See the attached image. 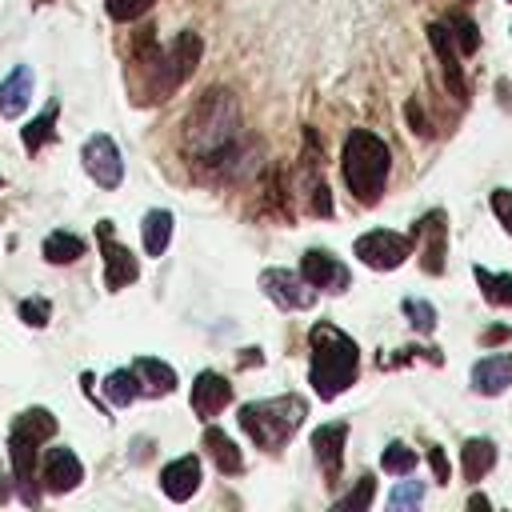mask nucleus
<instances>
[{"label": "nucleus", "mask_w": 512, "mask_h": 512, "mask_svg": "<svg viewBox=\"0 0 512 512\" xmlns=\"http://www.w3.org/2000/svg\"><path fill=\"white\" fill-rule=\"evenodd\" d=\"M200 52H204V40L196 32H176L172 44H156L152 40V28H140L136 32V44H132V72H136V104H152V100H168L200 64Z\"/></svg>", "instance_id": "1"}, {"label": "nucleus", "mask_w": 512, "mask_h": 512, "mask_svg": "<svg viewBox=\"0 0 512 512\" xmlns=\"http://www.w3.org/2000/svg\"><path fill=\"white\" fill-rule=\"evenodd\" d=\"M240 140V104L228 88H208L184 116V148L200 164H228Z\"/></svg>", "instance_id": "2"}, {"label": "nucleus", "mask_w": 512, "mask_h": 512, "mask_svg": "<svg viewBox=\"0 0 512 512\" xmlns=\"http://www.w3.org/2000/svg\"><path fill=\"white\" fill-rule=\"evenodd\" d=\"M308 348H312V364H308V384L320 400H336L344 388L356 384L360 372V348L348 332H340L336 324L320 320L308 332Z\"/></svg>", "instance_id": "3"}, {"label": "nucleus", "mask_w": 512, "mask_h": 512, "mask_svg": "<svg viewBox=\"0 0 512 512\" xmlns=\"http://www.w3.org/2000/svg\"><path fill=\"white\" fill-rule=\"evenodd\" d=\"M340 172L360 204H376L388 184V172H392V152L376 132L352 128L344 140V152H340Z\"/></svg>", "instance_id": "4"}, {"label": "nucleus", "mask_w": 512, "mask_h": 512, "mask_svg": "<svg viewBox=\"0 0 512 512\" xmlns=\"http://www.w3.org/2000/svg\"><path fill=\"white\" fill-rule=\"evenodd\" d=\"M304 416H308V404H304L300 396H292V392H288V396H268V400L240 404V412H236V420H240V428L248 432V440H252L256 448H264V452L284 448V444L300 432Z\"/></svg>", "instance_id": "5"}, {"label": "nucleus", "mask_w": 512, "mask_h": 512, "mask_svg": "<svg viewBox=\"0 0 512 512\" xmlns=\"http://www.w3.org/2000/svg\"><path fill=\"white\" fill-rule=\"evenodd\" d=\"M412 244H416V236H400L392 228H372L356 240V256L376 272H392L412 256Z\"/></svg>", "instance_id": "6"}, {"label": "nucleus", "mask_w": 512, "mask_h": 512, "mask_svg": "<svg viewBox=\"0 0 512 512\" xmlns=\"http://www.w3.org/2000/svg\"><path fill=\"white\" fill-rule=\"evenodd\" d=\"M80 160H84V172L96 180V188H120V180H124V160H120V148H116V140L108 136V132H96V136H88L84 140V148H80Z\"/></svg>", "instance_id": "7"}, {"label": "nucleus", "mask_w": 512, "mask_h": 512, "mask_svg": "<svg viewBox=\"0 0 512 512\" xmlns=\"http://www.w3.org/2000/svg\"><path fill=\"white\" fill-rule=\"evenodd\" d=\"M96 240H100V252H104V288H108V292H120V288L136 284V280H140V264H136V256L116 240L112 220H100V224H96Z\"/></svg>", "instance_id": "8"}, {"label": "nucleus", "mask_w": 512, "mask_h": 512, "mask_svg": "<svg viewBox=\"0 0 512 512\" xmlns=\"http://www.w3.org/2000/svg\"><path fill=\"white\" fill-rule=\"evenodd\" d=\"M260 288H264V296H268L272 304H280V308H288V312L312 308V304H316V292H320V288H312V284L304 280V272H288V268H264V272H260Z\"/></svg>", "instance_id": "9"}, {"label": "nucleus", "mask_w": 512, "mask_h": 512, "mask_svg": "<svg viewBox=\"0 0 512 512\" xmlns=\"http://www.w3.org/2000/svg\"><path fill=\"white\" fill-rule=\"evenodd\" d=\"M40 480H44V492H52V496H64V492H72V488H80V480H84V464H80V456L72 452V448H48L44 452V464H40Z\"/></svg>", "instance_id": "10"}, {"label": "nucleus", "mask_w": 512, "mask_h": 512, "mask_svg": "<svg viewBox=\"0 0 512 512\" xmlns=\"http://www.w3.org/2000/svg\"><path fill=\"white\" fill-rule=\"evenodd\" d=\"M428 44H432V52L440 56L448 92H452L456 100H468V80H464V72H460V44H456L452 28H448V24H428Z\"/></svg>", "instance_id": "11"}, {"label": "nucleus", "mask_w": 512, "mask_h": 512, "mask_svg": "<svg viewBox=\"0 0 512 512\" xmlns=\"http://www.w3.org/2000/svg\"><path fill=\"white\" fill-rule=\"evenodd\" d=\"M412 236L424 244L420 248V264L428 276H440L444 272V248H448V224H444V208H432L428 216H420V224L412 228Z\"/></svg>", "instance_id": "12"}, {"label": "nucleus", "mask_w": 512, "mask_h": 512, "mask_svg": "<svg viewBox=\"0 0 512 512\" xmlns=\"http://www.w3.org/2000/svg\"><path fill=\"white\" fill-rule=\"evenodd\" d=\"M300 272H304V280L312 288H324V292H344L348 280H352V272L324 248H308L304 260H300Z\"/></svg>", "instance_id": "13"}, {"label": "nucleus", "mask_w": 512, "mask_h": 512, "mask_svg": "<svg viewBox=\"0 0 512 512\" xmlns=\"http://www.w3.org/2000/svg\"><path fill=\"white\" fill-rule=\"evenodd\" d=\"M228 400H232V384H228L220 372L204 368V372L192 380V396H188V404H192V412H196L200 420H212L216 412H224Z\"/></svg>", "instance_id": "14"}, {"label": "nucleus", "mask_w": 512, "mask_h": 512, "mask_svg": "<svg viewBox=\"0 0 512 512\" xmlns=\"http://www.w3.org/2000/svg\"><path fill=\"white\" fill-rule=\"evenodd\" d=\"M344 440H348V424H344V420H336V424H320V428L312 432V456H316V464H320V472H324L328 480L340 476V464H344Z\"/></svg>", "instance_id": "15"}, {"label": "nucleus", "mask_w": 512, "mask_h": 512, "mask_svg": "<svg viewBox=\"0 0 512 512\" xmlns=\"http://www.w3.org/2000/svg\"><path fill=\"white\" fill-rule=\"evenodd\" d=\"M196 488H200V460L196 456H176V460H168L160 468V492L168 500H176V504L192 500Z\"/></svg>", "instance_id": "16"}, {"label": "nucleus", "mask_w": 512, "mask_h": 512, "mask_svg": "<svg viewBox=\"0 0 512 512\" xmlns=\"http://www.w3.org/2000/svg\"><path fill=\"white\" fill-rule=\"evenodd\" d=\"M512 384V352H496L472 364V388L480 396H500Z\"/></svg>", "instance_id": "17"}, {"label": "nucleus", "mask_w": 512, "mask_h": 512, "mask_svg": "<svg viewBox=\"0 0 512 512\" xmlns=\"http://www.w3.org/2000/svg\"><path fill=\"white\" fill-rule=\"evenodd\" d=\"M32 100V68L28 64H16L4 80H0V116L16 120Z\"/></svg>", "instance_id": "18"}, {"label": "nucleus", "mask_w": 512, "mask_h": 512, "mask_svg": "<svg viewBox=\"0 0 512 512\" xmlns=\"http://www.w3.org/2000/svg\"><path fill=\"white\" fill-rule=\"evenodd\" d=\"M204 448H208V456H212V464L224 472V476H240L244 472V456H240V448H236V440L228 436V432H220V428H204Z\"/></svg>", "instance_id": "19"}, {"label": "nucleus", "mask_w": 512, "mask_h": 512, "mask_svg": "<svg viewBox=\"0 0 512 512\" xmlns=\"http://www.w3.org/2000/svg\"><path fill=\"white\" fill-rule=\"evenodd\" d=\"M492 464H496V444H492V440H484V436L464 440V448H460V468H464V480H468V484L484 480Z\"/></svg>", "instance_id": "20"}, {"label": "nucleus", "mask_w": 512, "mask_h": 512, "mask_svg": "<svg viewBox=\"0 0 512 512\" xmlns=\"http://www.w3.org/2000/svg\"><path fill=\"white\" fill-rule=\"evenodd\" d=\"M104 396H108L116 408H128L132 400H140V396H144V380H140L136 364H132V368H112V372L104 376Z\"/></svg>", "instance_id": "21"}, {"label": "nucleus", "mask_w": 512, "mask_h": 512, "mask_svg": "<svg viewBox=\"0 0 512 512\" xmlns=\"http://www.w3.org/2000/svg\"><path fill=\"white\" fill-rule=\"evenodd\" d=\"M8 436H20V440H32V444H44L56 436V416L48 408H24L16 420H12V432Z\"/></svg>", "instance_id": "22"}, {"label": "nucleus", "mask_w": 512, "mask_h": 512, "mask_svg": "<svg viewBox=\"0 0 512 512\" xmlns=\"http://www.w3.org/2000/svg\"><path fill=\"white\" fill-rule=\"evenodd\" d=\"M140 232H144V252L148 256H164L168 240H172V212L168 208H148Z\"/></svg>", "instance_id": "23"}, {"label": "nucleus", "mask_w": 512, "mask_h": 512, "mask_svg": "<svg viewBox=\"0 0 512 512\" xmlns=\"http://www.w3.org/2000/svg\"><path fill=\"white\" fill-rule=\"evenodd\" d=\"M40 252H44V260L48 264H76L80 256H84V240L76 236V232H48L44 236V244H40Z\"/></svg>", "instance_id": "24"}, {"label": "nucleus", "mask_w": 512, "mask_h": 512, "mask_svg": "<svg viewBox=\"0 0 512 512\" xmlns=\"http://www.w3.org/2000/svg\"><path fill=\"white\" fill-rule=\"evenodd\" d=\"M136 372H140V380H144V392H152V396H168V392L176 388L172 364H164V360H156V356H140V360H136Z\"/></svg>", "instance_id": "25"}, {"label": "nucleus", "mask_w": 512, "mask_h": 512, "mask_svg": "<svg viewBox=\"0 0 512 512\" xmlns=\"http://www.w3.org/2000/svg\"><path fill=\"white\" fill-rule=\"evenodd\" d=\"M56 116H60V104L52 100L36 120H28V124H24V136H20V140H24V148H28V152H40L44 144H52V140H56Z\"/></svg>", "instance_id": "26"}, {"label": "nucleus", "mask_w": 512, "mask_h": 512, "mask_svg": "<svg viewBox=\"0 0 512 512\" xmlns=\"http://www.w3.org/2000/svg\"><path fill=\"white\" fill-rule=\"evenodd\" d=\"M476 284H480V292H484L488 304H512V276L508 272L476 268Z\"/></svg>", "instance_id": "27"}, {"label": "nucleus", "mask_w": 512, "mask_h": 512, "mask_svg": "<svg viewBox=\"0 0 512 512\" xmlns=\"http://www.w3.org/2000/svg\"><path fill=\"white\" fill-rule=\"evenodd\" d=\"M380 468H384V472H392V476H408V472L416 468V452H412L408 444L392 440V444L380 452Z\"/></svg>", "instance_id": "28"}, {"label": "nucleus", "mask_w": 512, "mask_h": 512, "mask_svg": "<svg viewBox=\"0 0 512 512\" xmlns=\"http://www.w3.org/2000/svg\"><path fill=\"white\" fill-rule=\"evenodd\" d=\"M372 496H376V480H372V476H360V480H356V488H352L348 496H340V500H336V508H340V512H360V508H368V504H372Z\"/></svg>", "instance_id": "29"}, {"label": "nucleus", "mask_w": 512, "mask_h": 512, "mask_svg": "<svg viewBox=\"0 0 512 512\" xmlns=\"http://www.w3.org/2000/svg\"><path fill=\"white\" fill-rule=\"evenodd\" d=\"M448 28H452V36H456V44H460V52H464V56L480 48V32H476V24H472L468 16L452 12V16H448Z\"/></svg>", "instance_id": "30"}, {"label": "nucleus", "mask_w": 512, "mask_h": 512, "mask_svg": "<svg viewBox=\"0 0 512 512\" xmlns=\"http://www.w3.org/2000/svg\"><path fill=\"white\" fill-rule=\"evenodd\" d=\"M20 320L28 324V328H44L48 324V316H52V304L44 300V296H28V300H20Z\"/></svg>", "instance_id": "31"}, {"label": "nucleus", "mask_w": 512, "mask_h": 512, "mask_svg": "<svg viewBox=\"0 0 512 512\" xmlns=\"http://www.w3.org/2000/svg\"><path fill=\"white\" fill-rule=\"evenodd\" d=\"M404 316L412 320L416 332H432V328H436V308H432L428 300H412V296H408V300H404Z\"/></svg>", "instance_id": "32"}, {"label": "nucleus", "mask_w": 512, "mask_h": 512, "mask_svg": "<svg viewBox=\"0 0 512 512\" xmlns=\"http://www.w3.org/2000/svg\"><path fill=\"white\" fill-rule=\"evenodd\" d=\"M152 4H156V0H104L108 16H112V20H120V24H128V20H140V16H144Z\"/></svg>", "instance_id": "33"}, {"label": "nucleus", "mask_w": 512, "mask_h": 512, "mask_svg": "<svg viewBox=\"0 0 512 512\" xmlns=\"http://www.w3.org/2000/svg\"><path fill=\"white\" fill-rule=\"evenodd\" d=\"M420 500H424V484H420V480H400V484L392 488V496H388L392 508H416Z\"/></svg>", "instance_id": "34"}, {"label": "nucleus", "mask_w": 512, "mask_h": 512, "mask_svg": "<svg viewBox=\"0 0 512 512\" xmlns=\"http://www.w3.org/2000/svg\"><path fill=\"white\" fill-rule=\"evenodd\" d=\"M492 212H496V220L504 224V232L512 236V192H508V188H496V192H492Z\"/></svg>", "instance_id": "35"}, {"label": "nucleus", "mask_w": 512, "mask_h": 512, "mask_svg": "<svg viewBox=\"0 0 512 512\" xmlns=\"http://www.w3.org/2000/svg\"><path fill=\"white\" fill-rule=\"evenodd\" d=\"M428 464H432V476H436V484H448L452 468H448V456H444V448H440V444H432V448H428Z\"/></svg>", "instance_id": "36"}, {"label": "nucleus", "mask_w": 512, "mask_h": 512, "mask_svg": "<svg viewBox=\"0 0 512 512\" xmlns=\"http://www.w3.org/2000/svg\"><path fill=\"white\" fill-rule=\"evenodd\" d=\"M312 212L316 216H332V196H328V184L324 180L312 184Z\"/></svg>", "instance_id": "37"}, {"label": "nucleus", "mask_w": 512, "mask_h": 512, "mask_svg": "<svg viewBox=\"0 0 512 512\" xmlns=\"http://www.w3.org/2000/svg\"><path fill=\"white\" fill-rule=\"evenodd\" d=\"M404 112H408V124H412V132H420V136H428V132H432V128L424 124V116H420V104H416V100H408V108H404Z\"/></svg>", "instance_id": "38"}, {"label": "nucleus", "mask_w": 512, "mask_h": 512, "mask_svg": "<svg viewBox=\"0 0 512 512\" xmlns=\"http://www.w3.org/2000/svg\"><path fill=\"white\" fill-rule=\"evenodd\" d=\"M252 364H264L260 348H244V356H240V368H252Z\"/></svg>", "instance_id": "39"}, {"label": "nucleus", "mask_w": 512, "mask_h": 512, "mask_svg": "<svg viewBox=\"0 0 512 512\" xmlns=\"http://www.w3.org/2000/svg\"><path fill=\"white\" fill-rule=\"evenodd\" d=\"M496 92H500V104L512 112V84L508 80H496Z\"/></svg>", "instance_id": "40"}, {"label": "nucleus", "mask_w": 512, "mask_h": 512, "mask_svg": "<svg viewBox=\"0 0 512 512\" xmlns=\"http://www.w3.org/2000/svg\"><path fill=\"white\" fill-rule=\"evenodd\" d=\"M12 484H16V476H4V472H0V504L12 500Z\"/></svg>", "instance_id": "41"}, {"label": "nucleus", "mask_w": 512, "mask_h": 512, "mask_svg": "<svg viewBox=\"0 0 512 512\" xmlns=\"http://www.w3.org/2000/svg\"><path fill=\"white\" fill-rule=\"evenodd\" d=\"M492 340H508V328H488L484 332V344H492Z\"/></svg>", "instance_id": "42"}, {"label": "nucleus", "mask_w": 512, "mask_h": 512, "mask_svg": "<svg viewBox=\"0 0 512 512\" xmlns=\"http://www.w3.org/2000/svg\"><path fill=\"white\" fill-rule=\"evenodd\" d=\"M40 4H52V0H32V8H40Z\"/></svg>", "instance_id": "43"}, {"label": "nucleus", "mask_w": 512, "mask_h": 512, "mask_svg": "<svg viewBox=\"0 0 512 512\" xmlns=\"http://www.w3.org/2000/svg\"><path fill=\"white\" fill-rule=\"evenodd\" d=\"M508 4H512V0H508Z\"/></svg>", "instance_id": "44"}]
</instances>
